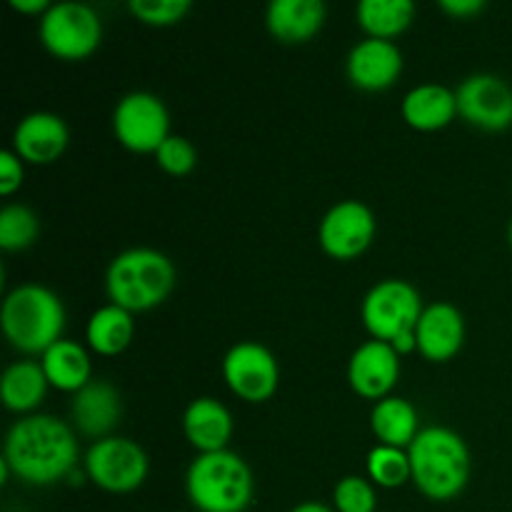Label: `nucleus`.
I'll use <instances>...</instances> for the list:
<instances>
[{"mask_svg":"<svg viewBox=\"0 0 512 512\" xmlns=\"http://www.w3.org/2000/svg\"><path fill=\"white\" fill-rule=\"evenodd\" d=\"M3 460L15 478L45 488L73 475L78 440L73 428L53 415H28L5 435Z\"/></svg>","mask_w":512,"mask_h":512,"instance_id":"obj_1","label":"nucleus"},{"mask_svg":"<svg viewBox=\"0 0 512 512\" xmlns=\"http://www.w3.org/2000/svg\"><path fill=\"white\" fill-rule=\"evenodd\" d=\"M413 483L435 503L458 498L470 480V450L455 430L430 425L408 448Z\"/></svg>","mask_w":512,"mask_h":512,"instance_id":"obj_2","label":"nucleus"},{"mask_svg":"<svg viewBox=\"0 0 512 512\" xmlns=\"http://www.w3.org/2000/svg\"><path fill=\"white\" fill-rule=\"evenodd\" d=\"M0 325L15 350L43 355L50 345L63 340L60 338L65 328L63 300L43 285L23 283L5 295Z\"/></svg>","mask_w":512,"mask_h":512,"instance_id":"obj_3","label":"nucleus"},{"mask_svg":"<svg viewBox=\"0 0 512 512\" xmlns=\"http://www.w3.org/2000/svg\"><path fill=\"white\" fill-rule=\"evenodd\" d=\"M175 285V268L160 250L130 248L115 255L105 273V290L113 305L143 313L165 303Z\"/></svg>","mask_w":512,"mask_h":512,"instance_id":"obj_4","label":"nucleus"},{"mask_svg":"<svg viewBox=\"0 0 512 512\" xmlns=\"http://www.w3.org/2000/svg\"><path fill=\"white\" fill-rule=\"evenodd\" d=\"M185 493L198 512H245L253 503V473L233 450L203 453L190 463Z\"/></svg>","mask_w":512,"mask_h":512,"instance_id":"obj_5","label":"nucleus"},{"mask_svg":"<svg viewBox=\"0 0 512 512\" xmlns=\"http://www.w3.org/2000/svg\"><path fill=\"white\" fill-rule=\"evenodd\" d=\"M423 310V298L415 285H410L408 280L388 278L368 290L360 315L373 340H383L393 345L398 355H408L418 350L415 330Z\"/></svg>","mask_w":512,"mask_h":512,"instance_id":"obj_6","label":"nucleus"},{"mask_svg":"<svg viewBox=\"0 0 512 512\" xmlns=\"http://www.w3.org/2000/svg\"><path fill=\"white\" fill-rule=\"evenodd\" d=\"M40 43L60 60H85L103 40V23L85 3H55L40 15Z\"/></svg>","mask_w":512,"mask_h":512,"instance_id":"obj_7","label":"nucleus"},{"mask_svg":"<svg viewBox=\"0 0 512 512\" xmlns=\"http://www.w3.org/2000/svg\"><path fill=\"white\" fill-rule=\"evenodd\" d=\"M150 460L135 440L110 438L95 440L85 453V475L105 493H133L145 483Z\"/></svg>","mask_w":512,"mask_h":512,"instance_id":"obj_8","label":"nucleus"},{"mask_svg":"<svg viewBox=\"0 0 512 512\" xmlns=\"http://www.w3.org/2000/svg\"><path fill=\"white\" fill-rule=\"evenodd\" d=\"M113 133L123 148L133 153H158L170 138V115L163 100L145 90L120 98L113 113Z\"/></svg>","mask_w":512,"mask_h":512,"instance_id":"obj_9","label":"nucleus"},{"mask_svg":"<svg viewBox=\"0 0 512 512\" xmlns=\"http://www.w3.org/2000/svg\"><path fill=\"white\" fill-rule=\"evenodd\" d=\"M223 378L245 403H265L278 390V360L265 345L238 343L225 353Z\"/></svg>","mask_w":512,"mask_h":512,"instance_id":"obj_10","label":"nucleus"},{"mask_svg":"<svg viewBox=\"0 0 512 512\" xmlns=\"http://www.w3.org/2000/svg\"><path fill=\"white\" fill-rule=\"evenodd\" d=\"M455 100H458L460 118L475 128L498 133L512 125V88L498 75H468L455 88Z\"/></svg>","mask_w":512,"mask_h":512,"instance_id":"obj_11","label":"nucleus"},{"mask_svg":"<svg viewBox=\"0 0 512 512\" xmlns=\"http://www.w3.org/2000/svg\"><path fill=\"white\" fill-rule=\"evenodd\" d=\"M375 238V215L360 200H343L323 215L318 228L320 248L335 260H353Z\"/></svg>","mask_w":512,"mask_h":512,"instance_id":"obj_12","label":"nucleus"},{"mask_svg":"<svg viewBox=\"0 0 512 512\" xmlns=\"http://www.w3.org/2000/svg\"><path fill=\"white\" fill-rule=\"evenodd\" d=\"M400 378L398 350L383 340H368L353 353L348 363L350 388L368 400L388 398Z\"/></svg>","mask_w":512,"mask_h":512,"instance_id":"obj_13","label":"nucleus"},{"mask_svg":"<svg viewBox=\"0 0 512 512\" xmlns=\"http://www.w3.org/2000/svg\"><path fill=\"white\" fill-rule=\"evenodd\" d=\"M68 125L60 115L45 113H30L15 125L13 130V153L20 160L33 165H50L65 153L68 148Z\"/></svg>","mask_w":512,"mask_h":512,"instance_id":"obj_14","label":"nucleus"},{"mask_svg":"<svg viewBox=\"0 0 512 512\" xmlns=\"http://www.w3.org/2000/svg\"><path fill=\"white\" fill-rule=\"evenodd\" d=\"M403 73V53L393 40L365 38L350 50L348 78L355 88L378 93L395 85Z\"/></svg>","mask_w":512,"mask_h":512,"instance_id":"obj_15","label":"nucleus"},{"mask_svg":"<svg viewBox=\"0 0 512 512\" xmlns=\"http://www.w3.org/2000/svg\"><path fill=\"white\" fill-rule=\"evenodd\" d=\"M418 353L430 363H445L455 358L465 343V320L455 305L433 303L420 315L418 330Z\"/></svg>","mask_w":512,"mask_h":512,"instance_id":"obj_16","label":"nucleus"},{"mask_svg":"<svg viewBox=\"0 0 512 512\" xmlns=\"http://www.w3.org/2000/svg\"><path fill=\"white\" fill-rule=\"evenodd\" d=\"M123 415V400L108 380H90L70 400V420L88 438H110Z\"/></svg>","mask_w":512,"mask_h":512,"instance_id":"obj_17","label":"nucleus"},{"mask_svg":"<svg viewBox=\"0 0 512 512\" xmlns=\"http://www.w3.org/2000/svg\"><path fill=\"white\" fill-rule=\"evenodd\" d=\"M183 433L200 455L228 450L233 438V415L220 400L198 398L185 408Z\"/></svg>","mask_w":512,"mask_h":512,"instance_id":"obj_18","label":"nucleus"},{"mask_svg":"<svg viewBox=\"0 0 512 512\" xmlns=\"http://www.w3.org/2000/svg\"><path fill=\"white\" fill-rule=\"evenodd\" d=\"M325 15L328 10L323 0H273L265 13V25L275 40L298 45L318 35Z\"/></svg>","mask_w":512,"mask_h":512,"instance_id":"obj_19","label":"nucleus"},{"mask_svg":"<svg viewBox=\"0 0 512 512\" xmlns=\"http://www.w3.org/2000/svg\"><path fill=\"white\" fill-rule=\"evenodd\" d=\"M400 110H403V118L410 128L433 133V130L448 128L453 123L455 115H458V100H455V90L445 88V85L425 83L405 93Z\"/></svg>","mask_w":512,"mask_h":512,"instance_id":"obj_20","label":"nucleus"},{"mask_svg":"<svg viewBox=\"0 0 512 512\" xmlns=\"http://www.w3.org/2000/svg\"><path fill=\"white\" fill-rule=\"evenodd\" d=\"M370 428H373L380 445L408 450L420 433L418 410L405 398L388 395V398L375 403L373 413H370Z\"/></svg>","mask_w":512,"mask_h":512,"instance_id":"obj_21","label":"nucleus"},{"mask_svg":"<svg viewBox=\"0 0 512 512\" xmlns=\"http://www.w3.org/2000/svg\"><path fill=\"white\" fill-rule=\"evenodd\" d=\"M40 365H43L50 388L73 395L90 383V373H93L85 348L73 340H58L50 345L40 358Z\"/></svg>","mask_w":512,"mask_h":512,"instance_id":"obj_22","label":"nucleus"},{"mask_svg":"<svg viewBox=\"0 0 512 512\" xmlns=\"http://www.w3.org/2000/svg\"><path fill=\"white\" fill-rule=\"evenodd\" d=\"M50 383L45 378L43 365L35 360H18L8 365L0 380V398L13 413H30L45 400Z\"/></svg>","mask_w":512,"mask_h":512,"instance_id":"obj_23","label":"nucleus"},{"mask_svg":"<svg viewBox=\"0 0 512 512\" xmlns=\"http://www.w3.org/2000/svg\"><path fill=\"white\" fill-rule=\"evenodd\" d=\"M133 333V313L113 303L95 310L88 320V328H85L88 345L98 355H120L133 340Z\"/></svg>","mask_w":512,"mask_h":512,"instance_id":"obj_24","label":"nucleus"},{"mask_svg":"<svg viewBox=\"0 0 512 512\" xmlns=\"http://www.w3.org/2000/svg\"><path fill=\"white\" fill-rule=\"evenodd\" d=\"M355 18L368 38L390 40L410 28L415 18V5L410 0H363L355 8Z\"/></svg>","mask_w":512,"mask_h":512,"instance_id":"obj_25","label":"nucleus"},{"mask_svg":"<svg viewBox=\"0 0 512 512\" xmlns=\"http://www.w3.org/2000/svg\"><path fill=\"white\" fill-rule=\"evenodd\" d=\"M368 478L385 490L403 488L413 480L408 450L390 448V445H375L368 453Z\"/></svg>","mask_w":512,"mask_h":512,"instance_id":"obj_26","label":"nucleus"},{"mask_svg":"<svg viewBox=\"0 0 512 512\" xmlns=\"http://www.w3.org/2000/svg\"><path fill=\"white\" fill-rule=\"evenodd\" d=\"M40 220L28 205L10 203L0 210V248L15 253L25 250L38 240Z\"/></svg>","mask_w":512,"mask_h":512,"instance_id":"obj_27","label":"nucleus"},{"mask_svg":"<svg viewBox=\"0 0 512 512\" xmlns=\"http://www.w3.org/2000/svg\"><path fill=\"white\" fill-rule=\"evenodd\" d=\"M333 505L335 512H378V495L370 480L360 478V475H345L338 480L333 490Z\"/></svg>","mask_w":512,"mask_h":512,"instance_id":"obj_28","label":"nucleus"},{"mask_svg":"<svg viewBox=\"0 0 512 512\" xmlns=\"http://www.w3.org/2000/svg\"><path fill=\"white\" fill-rule=\"evenodd\" d=\"M128 8L140 23L165 28L180 23L190 13V0H130Z\"/></svg>","mask_w":512,"mask_h":512,"instance_id":"obj_29","label":"nucleus"},{"mask_svg":"<svg viewBox=\"0 0 512 512\" xmlns=\"http://www.w3.org/2000/svg\"><path fill=\"white\" fill-rule=\"evenodd\" d=\"M155 160L168 175H188L198 163V150L183 135H170L158 148Z\"/></svg>","mask_w":512,"mask_h":512,"instance_id":"obj_30","label":"nucleus"},{"mask_svg":"<svg viewBox=\"0 0 512 512\" xmlns=\"http://www.w3.org/2000/svg\"><path fill=\"white\" fill-rule=\"evenodd\" d=\"M23 160L13 150H0V193L13 195L23 185Z\"/></svg>","mask_w":512,"mask_h":512,"instance_id":"obj_31","label":"nucleus"},{"mask_svg":"<svg viewBox=\"0 0 512 512\" xmlns=\"http://www.w3.org/2000/svg\"><path fill=\"white\" fill-rule=\"evenodd\" d=\"M440 10L448 15H453V18L468 20V18H473V15L483 13L485 3L483 0H440Z\"/></svg>","mask_w":512,"mask_h":512,"instance_id":"obj_32","label":"nucleus"},{"mask_svg":"<svg viewBox=\"0 0 512 512\" xmlns=\"http://www.w3.org/2000/svg\"><path fill=\"white\" fill-rule=\"evenodd\" d=\"M10 5H13L18 13H45V10L50 8L48 0H10Z\"/></svg>","mask_w":512,"mask_h":512,"instance_id":"obj_33","label":"nucleus"},{"mask_svg":"<svg viewBox=\"0 0 512 512\" xmlns=\"http://www.w3.org/2000/svg\"><path fill=\"white\" fill-rule=\"evenodd\" d=\"M290 512H335V510L323 503H315V500H308V503H300L298 508H293Z\"/></svg>","mask_w":512,"mask_h":512,"instance_id":"obj_34","label":"nucleus"},{"mask_svg":"<svg viewBox=\"0 0 512 512\" xmlns=\"http://www.w3.org/2000/svg\"><path fill=\"white\" fill-rule=\"evenodd\" d=\"M508 240H510V248H512V220H510V228H508Z\"/></svg>","mask_w":512,"mask_h":512,"instance_id":"obj_35","label":"nucleus"}]
</instances>
